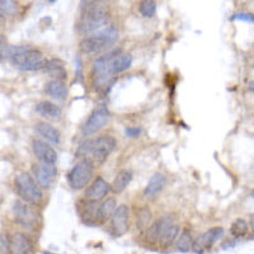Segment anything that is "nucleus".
Segmentation results:
<instances>
[{"label": "nucleus", "instance_id": "ea45409f", "mask_svg": "<svg viewBox=\"0 0 254 254\" xmlns=\"http://www.w3.org/2000/svg\"><path fill=\"white\" fill-rule=\"evenodd\" d=\"M1 60H3V55L0 54V62H1Z\"/></svg>", "mask_w": 254, "mask_h": 254}, {"label": "nucleus", "instance_id": "dca6fc26", "mask_svg": "<svg viewBox=\"0 0 254 254\" xmlns=\"http://www.w3.org/2000/svg\"><path fill=\"white\" fill-rule=\"evenodd\" d=\"M99 206L100 205H97V201H93V199H88L87 202H84L83 206L80 207V215L84 221L87 224L100 222Z\"/></svg>", "mask_w": 254, "mask_h": 254}, {"label": "nucleus", "instance_id": "6e6552de", "mask_svg": "<svg viewBox=\"0 0 254 254\" xmlns=\"http://www.w3.org/2000/svg\"><path fill=\"white\" fill-rule=\"evenodd\" d=\"M222 235H224V229L220 228V226H216V228L210 229L207 232L199 234L196 239H193V252L202 253L205 251H209L213 248L216 241L222 238Z\"/></svg>", "mask_w": 254, "mask_h": 254}, {"label": "nucleus", "instance_id": "1a4fd4ad", "mask_svg": "<svg viewBox=\"0 0 254 254\" xmlns=\"http://www.w3.org/2000/svg\"><path fill=\"white\" fill-rule=\"evenodd\" d=\"M173 224L174 215L167 214V215L161 216L160 219L156 220L153 225L146 229V239H148V241H150L153 244H160L161 238H163L164 233L167 232V229L171 228Z\"/></svg>", "mask_w": 254, "mask_h": 254}, {"label": "nucleus", "instance_id": "393cba45", "mask_svg": "<svg viewBox=\"0 0 254 254\" xmlns=\"http://www.w3.org/2000/svg\"><path fill=\"white\" fill-rule=\"evenodd\" d=\"M151 220H153V214H151L149 207H141L136 214V226L138 230H146L150 226Z\"/></svg>", "mask_w": 254, "mask_h": 254}, {"label": "nucleus", "instance_id": "7c9ffc66", "mask_svg": "<svg viewBox=\"0 0 254 254\" xmlns=\"http://www.w3.org/2000/svg\"><path fill=\"white\" fill-rule=\"evenodd\" d=\"M12 238L8 234H0V254H10Z\"/></svg>", "mask_w": 254, "mask_h": 254}, {"label": "nucleus", "instance_id": "4c0bfd02", "mask_svg": "<svg viewBox=\"0 0 254 254\" xmlns=\"http://www.w3.org/2000/svg\"><path fill=\"white\" fill-rule=\"evenodd\" d=\"M90 1H96V3H103V1H107V0H90Z\"/></svg>", "mask_w": 254, "mask_h": 254}, {"label": "nucleus", "instance_id": "423d86ee", "mask_svg": "<svg viewBox=\"0 0 254 254\" xmlns=\"http://www.w3.org/2000/svg\"><path fill=\"white\" fill-rule=\"evenodd\" d=\"M116 148V140L112 136L103 135L100 137L92 140V149H90V156L93 158L97 164H103L108 159L112 151Z\"/></svg>", "mask_w": 254, "mask_h": 254}, {"label": "nucleus", "instance_id": "f03ea898", "mask_svg": "<svg viewBox=\"0 0 254 254\" xmlns=\"http://www.w3.org/2000/svg\"><path fill=\"white\" fill-rule=\"evenodd\" d=\"M80 20L78 23V32L83 36H89L102 29L108 22V13L100 3L90 1V0H83L81 3Z\"/></svg>", "mask_w": 254, "mask_h": 254}, {"label": "nucleus", "instance_id": "e433bc0d", "mask_svg": "<svg viewBox=\"0 0 254 254\" xmlns=\"http://www.w3.org/2000/svg\"><path fill=\"white\" fill-rule=\"evenodd\" d=\"M4 42H5V37L0 33V45H3Z\"/></svg>", "mask_w": 254, "mask_h": 254}, {"label": "nucleus", "instance_id": "bb28decb", "mask_svg": "<svg viewBox=\"0 0 254 254\" xmlns=\"http://www.w3.org/2000/svg\"><path fill=\"white\" fill-rule=\"evenodd\" d=\"M248 230H249V226L244 219H236L230 226V234L236 239L243 238L244 235H247Z\"/></svg>", "mask_w": 254, "mask_h": 254}, {"label": "nucleus", "instance_id": "4468645a", "mask_svg": "<svg viewBox=\"0 0 254 254\" xmlns=\"http://www.w3.org/2000/svg\"><path fill=\"white\" fill-rule=\"evenodd\" d=\"M33 247L29 238L23 233H16L12 236L10 254H32Z\"/></svg>", "mask_w": 254, "mask_h": 254}, {"label": "nucleus", "instance_id": "f8f14e48", "mask_svg": "<svg viewBox=\"0 0 254 254\" xmlns=\"http://www.w3.org/2000/svg\"><path fill=\"white\" fill-rule=\"evenodd\" d=\"M33 174H35L36 180L39 182V186L45 190H48L52 184V180L58 174L55 164H37L33 165Z\"/></svg>", "mask_w": 254, "mask_h": 254}, {"label": "nucleus", "instance_id": "20e7f679", "mask_svg": "<svg viewBox=\"0 0 254 254\" xmlns=\"http://www.w3.org/2000/svg\"><path fill=\"white\" fill-rule=\"evenodd\" d=\"M14 186L20 198L31 205H39L42 201V191L28 173L18 174L14 179Z\"/></svg>", "mask_w": 254, "mask_h": 254}, {"label": "nucleus", "instance_id": "b1692460", "mask_svg": "<svg viewBox=\"0 0 254 254\" xmlns=\"http://www.w3.org/2000/svg\"><path fill=\"white\" fill-rule=\"evenodd\" d=\"M117 209V202L116 199L113 197L107 198L103 203H100L99 206V219L100 222L106 221V220H110L112 217V215L115 214Z\"/></svg>", "mask_w": 254, "mask_h": 254}, {"label": "nucleus", "instance_id": "0eeeda50", "mask_svg": "<svg viewBox=\"0 0 254 254\" xmlns=\"http://www.w3.org/2000/svg\"><path fill=\"white\" fill-rule=\"evenodd\" d=\"M108 118H110V113H108V110L106 107L100 106L96 108L89 116V118L87 119V122L84 123L83 130H81L83 135L90 136L97 134L106 126V123L108 122Z\"/></svg>", "mask_w": 254, "mask_h": 254}, {"label": "nucleus", "instance_id": "aec40b11", "mask_svg": "<svg viewBox=\"0 0 254 254\" xmlns=\"http://www.w3.org/2000/svg\"><path fill=\"white\" fill-rule=\"evenodd\" d=\"M45 70L48 75H51L54 79L58 80H66L68 79V71L65 68V64L60 59H51L47 60L45 66Z\"/></svg>", "mask_w": 254, "mask_h": 254}, {"label": "nucleus", "instance_id": "cd10ccee", "mask_svg": "<svg viewBox=\"0 0 254 254\" xmlns=\"http://www.w3.org/2000/svg\"><path fill=\"white\" fill-rule=\"evenodd\" d=\"M192 244H193V239L192 235H191L190 232H183L180 233L179 236L177 239V249L183 253H187L192 249Z\"/></svg>", "mask_w": 254, "mask_h": 254}, {"label": "nucleus", "instance_id": "2eb2a0df", "mask_svg": "<svg viewBox=\"0 0 254 254\" xmlns=\"http://www.w3.org/2000/svg\"><path fill=\"white\" fill-rule=\"evenodd\" d=\"M110 184L107 183L106 180L102 177H97L94 182L88 187L85 197L88 199H93V201H99L103 197L107 196V193L110 192Z\"/></svg>", "mask_w": 254, "mask_h": 254}, {"label": "nucleus", "instance_id": "4be33fe9", "mask_svg": "<svg viewBox=\"0 0 254 254\" xmlns=\"http://www.w3.org/2000/svg\"><path fill=\"white\" fill-rule=\"evenodd\" d=\"M132 64V56L130 54H118L117 56L112 59L108 64L111 74H119L123 73L127 69H130Z\"/></svg>", "mask_w": 254, "mask_h": 254}, {"label": "nucleus", "instance_id": "f257e3e1", "mask_svg": "<svg viewBox=\"0 0 254 254\" xmlns=\"http://www.w3.org/2000/svg\"><path fill=\"white\" fill-rule=\"evenodd\" d=\"M3 58H8L12 64L17 68L27 71H36L45 69L47 60L42 52L36 48L26 47V46H5L0 51Z\"/></svg>", "mask_w": 254, "mask_h": 254}, {"label": "nucleus", "instance_id": "412c9836", "mask_svg": "<svg viewBox=\"0 0 254 254\" xmlns=\"http://www.w3.org/2000/svg\"><path fill=\"white\" fill-rule=\"evenodd\" d=\"M36 112L47 119H58L61 116V108L50 100H42L36 106Z\"/></svg>", "mask_w": 254, "mask_h": 254}, {"label": "nucleus", "instance_id": "2f4dec72", "mask_svg": "<svg viewBox=\"0 0 254 254\" xmlns=\"http://www.w3.org/2000/svg\"><path fill=\"white\" fill-rule=\"evenodd\" d=\"M234 20H244V22H253L254 23V14L239 13L234 17Z\"/></svg>", "mask_w": 254, "mask_h": 254}, {"label": "nucleus", "instance_id": "6ab92c4d", "mask_svg": "<svg viewBox=\"0 0 254 254\" xmlns=\"http://www.w3.org/2000/svg\"><path fill=\"white\" fill-rule=\"evenodd\" d=\"M45 92L54 99L64 100L68 97V87L64 80L52 79L45 85Z\"/></svg>", "mask_w": 254, "mask_h": 254}, {"label": "nucleus", "instance_id": "c85d7f7f", "mask_svg": "<svg viewBox=\"0 0 254 254\" xmlns=\"http://www.w3.org/2000/svg\"><path fill=\"white\" fill-rule=\"evenodd\" d=\"M138 10H140L142 17H146V18L153 17L155 14V12H156V3H155V0H142L141 3H140Z\"/></svg>", "mask_w": 254, "mask_h": 254}, {"label": "nucleus", "instance_id": "473e14b6", "mask_svg": "<svg viewBox=\"0 0 254 254\" xmlns=\"http://www.w3.org/2000/svg\"><path fill=\"white\" fill-rule=\"evenodd\" d=\"M140 132H141V130L137 129V127H129V129H126V135L130 136V137H137L140 135Z\"/></svg>", "mask_w": 254, "mask_h": 254}, {"label": "nucleus", "instance_id": "9d476101", "mask_svg": "<svg viewBox=\"0 0 254 254\" xmlns=\"http://www.w3.org/2000/svg\"><path fill=\"white\" fill-rule=\"evenodd\" d=\"M130 210L127 205H119L111 217V229L116 236H122L129 230Z\"/></svg>", "mask_w": 254, "mask_h": 254}, {"label": "nucleus", "instance_id": "c756f323", "mask_svg": "<svg viewBox=\"0 0 254 254\" xmlns=\"http://www.w3.org/2000/svg\"><path fill=\"white\" fill-rule=\"evenodd\" d=\"M18 5H17L16 0H0V10L4 14L8 16H14L17 13Z\"/></svg>", "mask_w": 254, "mask_h": 254}, {"label": "nucleus", "instance_id": "39448f33", "mask_svg": "<svg viewBox=\"0 0 254 254\" xmlns=\"http://www.w3.org/2000/svg\"><path fill=\"white\" fill-rule=\"evenodd\" d=\"M94 174L93 161L88 158L81 159L73 167L68 176L69 184L73 190L80 191L89 184Z\"/></svg>", "mask_w": 254, "mask_h": 254}, {"label": "nucleus", "instance_id": "f704fd0d", "mask_svg": "<svg viewBox=\"0 0 254 254\" xmlns=\"http://www.w3.org/2000/svg\"><path fill=\"white\" fill-rule=\"evenodd\" d=\"M4 23H5V17H4V13L0 10V26H3Z\"/></svg>", "mask_w": 254, "mask_h": 254}, {"label": "nucleus", "instance_id": "9b49d317", "mask_svg": "<svg viewBox=\"0 0 254 254\" xmlns=\"http://www.w3.org/2000/svg\"><path fill=\"white\" fill-rule=\"evenodd\" d=\"M14 216L20 225L27 229H35L37 225V214L32 207H29L22 201H17L14 203Z\"/></svg>", "mask_w": 254, "mask_h": 254}, {"label": "nucleus", "instance_id": "a19ab883", "mask_svg": "<svg viewBox=\"0 0 254 254\" xmlns=\"http://www.w3.org/2000/svg\"><path fill=\"white\" fill-rule=\"evenodd\" d=\"M252 197H253V198H254V190L252 191Z\"/></svg>", "mask_w": 254, "mask_h": 254}, {"label": "nucleus", "instance_id": "ddd939ff", "mask_svg": "<svg viewBox=\"0 0 254 254\" xmlns=\"http://www.w3.org/2000/svg\"><path fill=\"white\" fill-rule=\"evenodd\" d=\"M33 153L42 164H55L58 160V154L46 141L42 140H33L32 142Z\"/></svg>", "mask_w": 254, "mask_h": 254}, {"label": "nucleus", "instance_id": "a878e982", "mask_svg": "<svg viewBox=\"0 0 254 254\" xmlns=\"http://www.w3.org/2000/svg\"><path fill=\"white\" fill-rule=\"evenodd\" d=\"M179 232H180L179 225H176V224H173L171 228H168L167 232H165L164 235H163V238H161V241H160L161 247L163 248L171 247V245L174 243V240L178 238Z\"/></svg>", "mask_w": 254, "mask_h": 254}, {"label": "nucleus", "instance_id": "f3484780", "mask_svg": "<svg viewBox=\"0 0 254 254\" xmlns=\"http://www.w3.org/2000/svg\"><path fill=\"white\" fill-rule=\"evenodd\" d=\"M35 127H36V131L39 132V135L45 138L46 141L51 142V144H55V145H59L60 144V141H61V135H60L59 130L55 129V127H54L52 125H50V123L41 121V122L36 123Z\"/></svg>", "mask_w": 254, "mask_h": 254}, {"label": "nucleus", "instance_id": "a211bd4d", "mask_svg": "<svg viewBox=\"0 0 254 254\" xmlns=\"http://www.w3.org/2000/svg\"><path fill=\"white\" fill-rule=\"evenodd\" d=\"M167 186V177L161 173H155L153 177L149 179L148 186L145 188V196L148 198H154L156 195L164 190V187Z\"/></svg>", "mask_w": 254, "mask_h": 254}, {"label": "nucleus", "instance_id": "72a5a7b5", "mask_svg": "<svg viewBox=\"0 0 254 254\" xmlns=\"http://www.w3.org/2000/svg\"><path fill=\"white\" fill-rule=\"evenodd\" d=\"M248 90H249V92H253L254 93V80H252L248 83Z\"/></svg>", "mask_w": 254, "mask_h": 254}, {"label": "nucleus", "instance_id": "c9c22d12", "mask_svg": "<svg viewBox=\"0 0 254 254\" xmlns=\"http://www.w3.org/2000/svg\"><path fill=\"white\" fill-rule=\"evenodd\" d=\"M251 228H252V233L254 235V215L252 216V220H251Z\"/></svg>", "mask_w": 254, "mask_h": 254}, {"label": "nucleus", "instance_id": "58836bf2", "mask_svg": "<svg viewBox=\"0 0 254 254\" xmlns=\"http://www.w3.org/2000/svg\"><path fill=\"white\" fill-rule=\"evenodd\" d=\"M55 1H58V0H48V3H55Z\"/></svg>", "mask_w": 254, "mask_h": 254}, {"label": "nucleus", "instance_id": "5701e85b", "mask_svg": "<svg viewBox=\"0 0 254 254\" xmlns=\"http://www.w3.org/2000/svg\"><path fill=\"white\" fill-rule=\"evenodd\" d=\"M132 179V173L131 171H127V169H122L117 173V176L113 179L112 184H111V190L115 193H122L123 191L127 188V186L130 184Z\"/></svg>", "mask_w": 254, "mask_h": 254}, {"label": "nucleus", "instance_id": "7ed1b4c3", "mask_svg": "<svg viewBox=\"0 0 254 254\" xmlns=\"http://www.w3.org/2000/svg\"><path fill=\"white\" fill-rule=\"evenodd\" d=\"M118 39V33L116 29H100L98 32L84 37L80 41V51L84 54H96L112 46Z\"/></svg>", "mask_w": 254, "mask_h": 254}]
</instances>
